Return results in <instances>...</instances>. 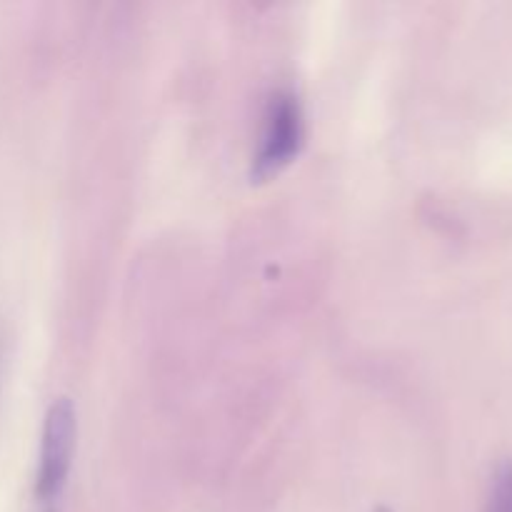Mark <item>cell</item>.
Listing matches in <instances>:
<instances>
[{
	"instance_id": "1",
	"label": "cell",
	"mask_w": 512,
	"mask_h": 512,
	"mask_svg": "<svg viewBox=\"0 0 512 512\" xmlns=\"http://www.w3.org/2000/svg\"><path fill=\"white\" fill-rule=\"evenodd\" d=\"M78 445V413L73 400L60 395L50 403L40 430L35 503L38 512H60Z\"/></svg>"
},
{
	"instance_id": "2",
	"label": "cell",
	"mask_w": 512,
	"mask_h": 512,
	"mask_svg": "<svg viewBox=\"0 0 512 512\" xmlns=\"http://www.w3.org/2000/svg\"><path fill=\"white\" fill-rule=\"evenodd\" d=\"M305 145V113L298 93L278 88L270 93L263 110L258 148L253 153L250 178L263 183L283 173Z\"/></svg>"
},
{
	"instance_id": "4",
	"label": "cell",
	"mask_w": 512,
	"mask_h": 512,
	"mask_svg": "<svg viewBox=\"0 0 512 512\" xmlns=\"http://www.w3.org/2000/svg\"><path fill=\"white\" fill-rule=\"evenodd\" d=\"M373 512H395V510H390V508H385V505H378V508H375Z\"/></svg>"
},
{
	"instance_id": "3",
	"label": "cell",
	"mask_w": 512,
	"mask_h": 512,
	"mask_svg": "<svg viewBox=\"0 0 512 512\" xmlns=\"http://www.w3.org/2000/svg\"><path fill=\"white\" fill-rule=\"evenodd\" d=\"M485 512H512V458L500 460L493 468Z\"/></svg>"
}]
</instances>
